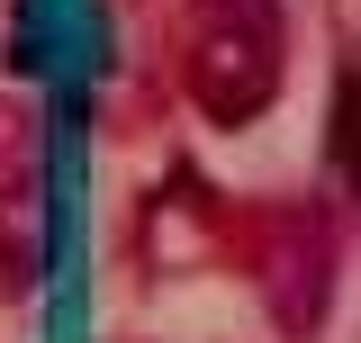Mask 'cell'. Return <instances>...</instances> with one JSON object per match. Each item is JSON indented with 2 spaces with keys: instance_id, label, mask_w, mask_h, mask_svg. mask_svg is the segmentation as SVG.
<instances>
[{
  "instance_id": "cell-2",
  "label": "cell",
  "mask_w": 361,
  "mask_h": 343,
  "mask_svg": "<svg viewBox=\"0 0 361 343\" xmlns=\"http://www.w3.org/2000/svg\"><path fill=\"white\" fill-rule=\"evenodd\" d=\"M45 271V226L27 199H0V299H18L27 280Z\"/></svg>"
},
{
  "instance_id": "cell-1",
  "label": "cell",
  "mask_w": 361,
  "mask_h": 343,
  "mask_svg": "<svg viewBox=\"0 0 361 343\" xmlns=\"http://www.w3.org/2000/svg\"><path fill=\"white\" fill-rule=\"evenodd\" d=\"M271 90H280V18L271 9L199 18V37H190V100H199V118L244 127V118L271 109Z\"/></svg>"
}]
</instances>
